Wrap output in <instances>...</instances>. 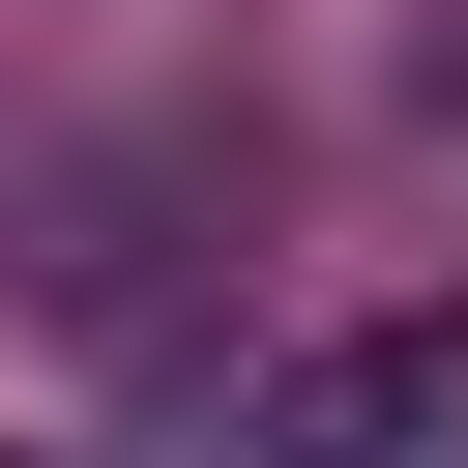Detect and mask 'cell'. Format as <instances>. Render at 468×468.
I'll list each match as a JSON object with an SVG mask.
<instances>
[{
    "instance_id": "6da1fadb",
    "label": "cell",
    "mask_w": 468,
    "mask_h": 468,
    "mask_svg": "<svg viewBox=\"0 0 468 468\" xmlns=\"http://www.w3.org/2000/svg\"><path fill=\"white\" fill-rule=\"evenodd\" d=\"M234 468H468V322H351V351H292Z\"/></svg>"
}]
</instances>
